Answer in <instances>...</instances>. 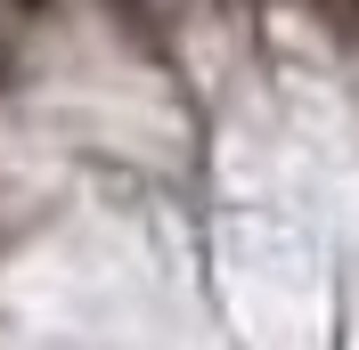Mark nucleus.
I'll return each mask as SVG.
<instances>
[{"label":"nucleus","instance_id":"f257e3e1","mask_svg":"<svg viewBox=\"0 0 359 350\" xmlns=\"http://www.w3.org/2000/svg\"><path fill=\"white\" fill-rule=\"evenodd\" d=\"M8 74H17V8L0 0V82H8Z\"/></svg>","mask_w":359,"mask_h":350},{"label":"nucleus","instance_id":"f03ea898","mask_svg":"<svg viewBox=\"0 0 359 350\" xmlns=\"http://www.w3.org/2000/svg\"><path fill=\"white\" fill-rule=\"evenodd\" d=\"M311 8H318L327 24H343V33H359V0H311Z\"/></svg>","mask_w":359,"mask_h":350},{"label":"nucleus","instance_id":"7ed1b4c3","mask_svg":"<svg viewBox=\"0 0 359 350\" xmlns=\"http://www.w3.org/2000/svg\"><path fill=\"white\" fill-rule=\"evenodd\" d=\"M8 8H17V17H49V8H57V0H8Z\"/></svg>","mask_w":359,"mask_h":350}]
</instances>
